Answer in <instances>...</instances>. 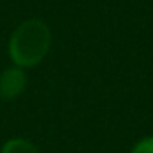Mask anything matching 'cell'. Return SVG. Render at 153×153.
I'll return each mask as SVG.
<instances>
[{
    "label": "cell",
    "instance_id": "1",
    "mask_svg": "<svg viewBox=\"0 0 153 153\" xmlns=\"http://www.w3.org/2000/svg\"><path fill=\"white\" fill-rule=\"evenodd\" d=\"M52 43V34L43 20H27L9 39V55L18 68H32L39 64Z\"/></svg>",
    "mask_w": 153,
    "mask_h": 153
},
{
    "label": "cell",
    "instance_id": "4",
    "mask_svg": "<svg viewBox=\"0 0 153 153\" xmlns=\"http://www.w3.org/2000/svg\"><path fill=\"white\" fill-rule=\"evenodd\" d=\"M130 153H153V135L143 137L141 141H137L134 148L130 150Z\"/></svg>",
    "mask_w": 153,
    "mask_h": 153
},
{
    "label": "cell",
    "instance_id": "3",
    "mask_svg": "<svg viewBox=\"0 0 153 153\" xmlns=\"http://www.w3.org/2000/svg\"><path fill=\"white\" fill-rule=\"evenodd\" d=\"M0 153H39L38 146L23 137H13L4 143Z\"/></svg>",
    "mask_w": 153,
    "mask_h": 153
},
{
    "label": "cell",
    "instance_id": "2",
    "mask_svg": "<svg viewBox=\"0 0 153 153\" xmlns=\"http://www.w3.org/2000/svg\"><path fill=\"white\" fill-rule=\"evenodd\" d=\"M27 87V75L23 68L13 66L0 75V98L5 102L16 100Z\"/></svg>",
    "mask_w": 153,
    "mask_h": 153
}]
</instances>
